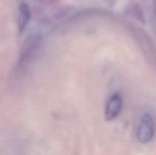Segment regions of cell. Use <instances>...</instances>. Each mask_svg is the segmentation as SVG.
Instances as JSON below:
<instances>
[{"label":"cell","mask_w":156,"mask_h":155,"mask_svg":"<svg viewBox=\"0 0 156 155\" xmlns=\"http://www.w3.org/2000/svg\"><path fill=\"white\" fill-rule=\"evenodd\" d=\"M41 44V37L39 35H31L26 39L25 44L23 46V50L17 61L16 67L14 69L15 77H20L23 76L28 68L30 67L31 63L34 61L37 52H38L39 46Z\"/></svg>","instance_id":"6da1fadb"},{"label":"cell","mask_w":156,"mask_h":155,"mask_svg":"<svg viewBox=\"0 0 156 155\" xmlns=\"http://www.w3.org/2000/svg\"><path fill=\"white\" fill-rule=\"evenodd\" d=\"M155 133V122L150 114H144L141 117L138 125L137 137L140 143H147L152 140Z\"/></svg>","instance_id":"7a4b0ae2"},{"label":"cell","mask_w":156,"mask_h":155,"mask_svg":"<svg viewBox=\"0 0 156 155\" xmlns=\"http://www.w3.org/2000/svg\"><path fill=\"white\" fill-rule=\"evenodd\" d=\"M122 108V99L119 95H114L109 98L105 108V119L113 120L120 114Z\"/></svg>","instance_id":"3957f363"},{"label":"cell","mask_w":156,"mask_h":155,"mask_svg":"<svg viewBox=\"0 0 156 155\" xmlns=\"http://www.w3.org/2000/svg\"><path fill=\"white\" fill-rule=\"evenodd\" d=\"M31 19V11L28 4L23 3L19 6V14H18V28L19 33H23L27 28L28 23Z\"/></svg>","instance_id":"277c9868"}]
</instances>
